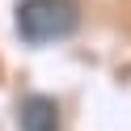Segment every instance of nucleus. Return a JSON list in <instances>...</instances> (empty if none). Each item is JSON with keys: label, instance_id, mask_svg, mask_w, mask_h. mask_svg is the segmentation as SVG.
Returning <instances> with one entry per match:
<instances>
[{"label": "nucleus", "instance_id": "nucleus-1", "mask_svg": "<svg viewBox=\"0 0 131 131\" xmlns=\"http://www.w3.org/2000/svg\"><path fill=\"white\" fill-rule=\"evenodd\" d=\"M80 26V4L76 0H21L17 4V34L34 47L59 42Z\"/></svg>", "mask_w": 131, "mask_h": 131}, {"label": "nucleus", "instance_id": "nucleus-2", "mask_svg": "<svg viewBox=\"0 0 131 131\" xmlns=\"http://www.w3.org/2000/svg\"><path fill=\"white\" fill-rule=\"evenodd\" d=\"M17 123L21 131H59V106L55 97H42V93H30L17 110Z\"/></svg>", "mask_w": 131, "mask_h": 131}]
</instances>
